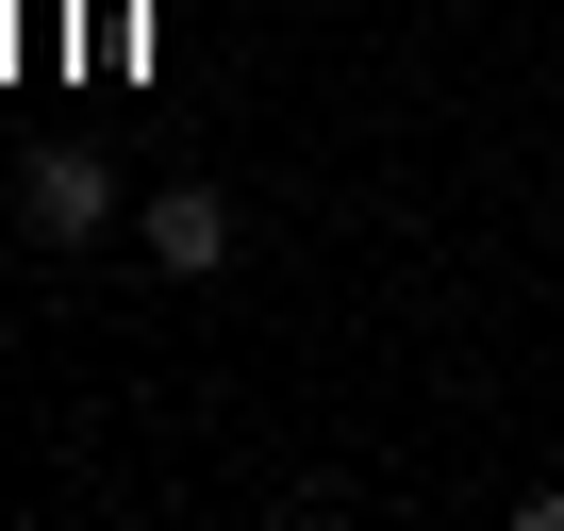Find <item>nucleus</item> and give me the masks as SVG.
<instances>
[{
    "label": "nucleus",
    "instance_id": "obj_1",
    "mask_svg": "<svg viewBox=\"0 0 564 531\" xmlns=\"http://www.w3.org/2000/svg\"><path fill=\"white\" fill-rule=\"evenodd\" d=\"M100 216H117V166H100V150H34V166H18V232H34V249H84Z\"/></svg>",
    "mask_w": 564,
    "mask_h": 531
},
{
    "label": "nucleus",
    "instance_id": "obj_2",
    "mask_svg": "<svg viewBox=\"0 0 564 531\" xmlns=\"http://www.w3.org/2000/svg\"><path fill=\"white\" fill-rule=\"evenodd\" d=\"M150 266H166V283H216V266H232V199L216 183H166L150 199Z\"/></svg>",
    "mask_w": 564,
    "mask_h": 531
}]
</instances>
